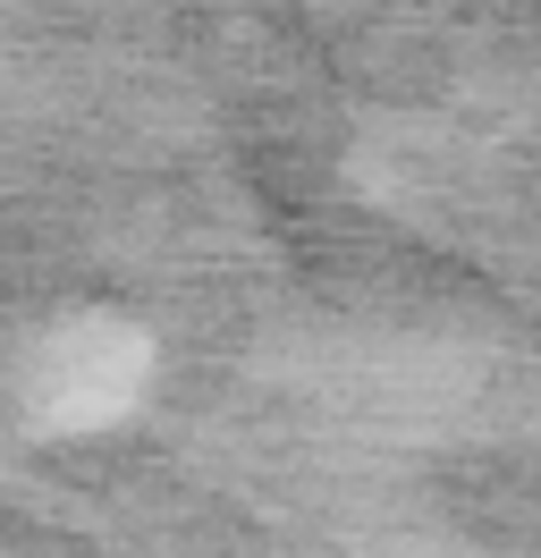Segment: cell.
Segmentation results:
<instances>
[{
  "label": "cell",
  "mask_w": 541,
  "mask_h": 558,
  "mask_svg": "<svg viewBox=\"0 0 541 558\" xmlns=\"http://www.w3.org/2000/svg\"><path fill=\"white\" fill-rule=\"evenodd\" d=\"M135 381H144V339L110 330V322H76L34 364V415L60 423V432H85V423L119 415L135 398Z\"/></svg>",
  "instance_id": "6da1fadb"
}]
</instances>
